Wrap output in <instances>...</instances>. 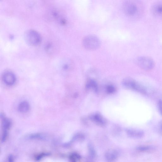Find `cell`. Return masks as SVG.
Instances as JSON below:
<instances>
[{"mask_svg": "<svg viewBox=\"0 0 162 162\" xmlns=\"http://www.w3.org/2000/svg\"><path fill=\"white\" fill-rule=\"evenodd\" d=\"M122 84L125 88L146 94V89L143 86L135 80L131 78H126L123 80Z\"/></svg>", "mask_w": 162, "mask_h": 162, "instance_id": "1", "label": "cell"}, {"mask_svg": "<svg viewBox=\"0 0 162 162\" xmlns=\"http://www.w3.org/2000/svg\"><path fill=\"white\" fill-rule=\"evenodd\" d=\"M24 39L27 44L31 46H36L39 45L41 41L40 34L36 31L29 30L24 34Z\"/></svg>", "mask_w": 162, "mask_h": 162, "instance_id": "2", "label": "cell"}, {"mask_svg": "<svg viewBox=\"0 0 162 162\" xmlns=\"http://www.w3.org/2000/svg\"><path fill=\"white\" fill-rule=\"evenodd\" d=\"M83 45L86 49L93 50L98 49L100 46V41L96 36L93 35L88 36L83 40Z\"/></svg>", "mask_w": 162, "mask_h": 162, "instance_id": "3", "label": "cell"}, {"mask_svg": "<svg viewBox=\"0 0 162 162\" xmlns=\"http://www.w3.org/2000/svg\"><path fill=\"white\" fill-rule=\"evenodd\" d=\"M136 63L142 69L146 71L152 70L155 66L154 62L153 59L146 56L139 57L136 59Z\"/></svg>", "mask_w": 162, "mask_h": 162, "instance_id": "4", "label": "cell"}, {"mask_svg": "<svg viewBox=\"0 0 162 162\" xmlns=\"http://www.w3.org/2000/svg\"><path fill=\"white\" fill-rule=\"evenodd\" d=\"M1 118L2 120L3 130L1 142H4L7 138L8 131L11 125V122L10 119L5 117L3 114H1Z\"/></svg>", "mask_w": 162, "mask_h": 162, "instance_id": "5", "label": "cell"}, {"mask_svg": "<svg viewBox=\"0 0 162 162\" xmlns=\"http://www.w3.org/2000/svg\"><path fill=\"white\" fill-rule=\"evenodd\" d=\"M124 10L127 15L133 16L137 13L138 8L134 3L131 2H127L124 5Z\"/></svg>", "mask_w": 162, "mask_h": 162, "instance_id": "6", "label": "cell"}, {"mask_svg": "<svg viewBox=\"0 0 162 162\" xmlns=\"http://www.w3.org/2000/svg\"><path fill=\"white\" fill-rule=\"evenodd\" d=\"M3 80L7 86H11L15 84L16 81V77L13 73L8 71L5 73L3 74Z\"/></svg>", "mask_w": 162, "mask_h": 162, "instance_id": "7", "label": "cell"}, {"mask_svg": "<svg viewBox=\"0 0 162 162\" xmlns=\"http://www.w3.org/2000/svg\"><path fill=\"white\" fill-rule=\"evenodd\" d=\"M90 118L92 122L99 126H104L106 124V119L99 114H93L90 116Z\"/></svg>", "mask_w": 162, "mask_h": 162, "instance_id": "8", "label": "cell"}, {"mask_svg": "<svg viewBox=\"0 0 162 162\" xmlns=\"http://www.w3.org/2000/svg\"><path fill=\"white\" fill-rule=\"evenodd\" d=\"M126 132L130 137L135 139L141 138L144 135L143 131L137 129H128L126 130Z\"/></svg>", "mask_w": 162, "mask_h": 162, "instance_id": "9", "label": "cell"}, {"mask_svg": "<svg viewBox=\"0 0 162 162\" xmlns=\"http://www.w3.org/2000/svg\"><path fill=\"white\" fill-rule=\"evenodd\" d=\"M118 157L117 151L114 149H110L105 153L106 159L109 161H112L116 160Z\"/></svg>", "mask_w": 162, "mask_h": 162, "instance_id": "10", "label": "cell"}, {"mask_svg": "<svg viewBox=\"0 0 162 162\" xmlns=\"http://www.w3.org/2000/svg\"><path fill=\"white\" fill-rule=\"evenodd\" d=\"M152 11L153 13L157 17H162V2L157 3L153 5Z\"/></svg>", "mask_w": 162, "mask_h": 162, "instance_id": "11", "label": "cell"}, {"mask_svg": "<svg viewBox=\"0 0 162 162\" xmlns=\"http://www.w3.org/2000/svg\"><path fill=\"white\" fill-rule=\"evenodd\" d=\"M18 109L20 113H26L28 112L30 110V105L28 102L23 101L19 104Z\"/></svg>", "mask_w": 162, "mask_h": 162, "instance_id": "12", "label": "cell"}, {"mask_svg": "<svg viewBox=\"0 0 162 162\" xmlns=\"http://www.w3.org/2000/svg\"><path fill=\"white\" fill-rule=\"evenodd\" d=\"M86 88L88 90H91L97 92L98 91L97 84L94 80L89 79L87 81Z\"/></svg>", "mask_w": 162, "mask_h": 162, "instance_id": "13", "label": "cell"}, {"mask_svg": "<svg viewBox=\"0 0 162 162\" xmlns=\"http://www.w3.org/2000/svg\"><path fill=\"white\" fill-rule=\"evenodd\" d=\"M155 147L149 146H141L138 147L137 149L142 152H150L155 149Z\"/></svg>", "mask_w": 162, "mask_h": 162, "instance_id": "14", "label": "cell"}, {"mask_svg": "<svg viewBox=\"0 0 162 162\" xmlns=\"http://www.w3.org/2000/svg\"><path fill=\"white\" fill-rule=\"evenodd\" d=\"M70 159L72 162H76L80 160L81 157L77 153H73L70 156Z\"/></svg>", "mask_w": 162, "mask_h": 162, "instance_id": "15", "label": "cell"}, {"mask_svg": "<svg viewBox=\"0 0 162 162\" xmlns=\"http://www.w3.org/2000/svg\"><path fill=\"white\" fill-rule=\"evenodd\" d=\"M106 89L107 92L109 94L113 93L116 90L115 88L112 85H108Z\"/></svg>", "mask_w": 162, "mask_h": 162, "instance_id": "16", "label": "cell"}, {"mask_svg": "<svg viewBox=\"0 0 162 162\" xmlns=\"http://www.w3.org/2000/svg\"><path fill=\"white\" fill-rule=\"evenodd\" d=\"M158 127V132L162 135V121L159 122Z\"/></svg>", "mask_w": 162, "mask_h": 162, "instance_id": "17", "label": "cell"}, {"mask_svg": "<svg viewBox=\"0 0 162 162\" xmlns=\"http://www.w3.org/2000/svg\"><path fill=\"white\" fill-rule=\"evenodd\" d=\"M158 107L159 112L162 115V100H160L159 101Z\"/></svg>", "mask_w": 162, "mask_h": 162, "instance_id": "18", "label": "cell"}, {"mask_svg": "<svg viewBox=\"0 0 162 162\" xmlns=\"http://www.w3.org/2000/svg\"><path fill=\"white\" fill-rule=\"evenodd\" d=\"M48 155V154H46V153H42V154H41V155H40L39 156H38L36 158V159L37 160H38L41 159L42 157H43L45 156H46Z\"/></svg>", "mask_w": 162, "mask_h": 162, "instance_id": "19", "label": "cell"}, {"mask_svg": "<svg viewBox=\"0 0 162 162\" xmlns=\"http://www.w3.org/2000/svg\"><path fill=\"white\" fill-rule=\"evenodd\" d=\"M8 160H9L10 161H13V159L12 156H10Z\"/></svg>", "mask_w": 162, "mask_h": 162, "instance_id": "20", "label": "cell"}, {"mask_svg": "<svg viewBox=\"0 0 162 162\" xmlns=\"http://www.w3.org/2000/svg\"><path fill=\"white\" fill-rule=\"evenodd\" d=\"M1 1H2V0H1Z\"/></svg>", "mask_w": 162, "mask_h": 162, "instance_id": "21", "label": "cell"}]
</instances>
